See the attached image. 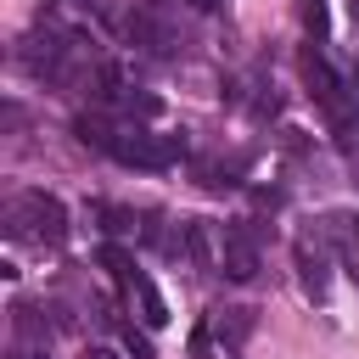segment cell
Listing matches in <instances>:
<instances>
[{
  "instance_id": "277c9868",
  "label": "cell",
  "mask_w": 359,
  "mask_h": 359,
  "mask_svg": "<svg viewBox=\"0 0 359 359\" xmlns=\"http://www.w3.org/2000/svg\"><path fill=\"white\" fill-rule=\"evenodd\" d=\"M129 39L140 45V50H151V56H174L185 39H180V28L168 22V11H163V0H140L135 11H129Z\"/></svg>"
},
{
  "instance_id": "ba28073f",
  "label": "cell",
  "mask_w": 359,
  "mask_h": 359,
  "mask_svg": "<svg viewBox=\"0 0 359 359\" xmlns=\"http://www.w3.org/2000/svg\"><path fill=\"white\" fill-rule=\"evenodd\" d=\"M95 219L107 224V236H135V230H140L135 208H112V202H95Z\"/></svg>"
},
{
  "instance_id": "6da1fadb",
  "label": "cell",
  "mask_w": 359,
  "mask_h": 359,
  "mask_svg": "<svg viewBox=\"0 0 359 359\" xmlns=\"http://www.w3.org/2000/svg\"><path fill=\"white\" fill-rule=\"evenodd\" d=\"M6 230L17 241H34V247H62L67 241V208L50 191H22L6 202Z\"/></svg>"
},
{
  "instance_id": "8fae6325",
  "label": "cell",
  "mask_w": 359,
  "mask_h": 359,
  "mask_svg": "<svg viewBox=\"0 0 359 359\" xmlns=\"http://www.w3.org/2000/svg\"><path fill=\"white\" fill-rule=\"evenodd\" d=\"M118 331H123V348H129L135 359H157V353H151V337H146V331H135V325H118Z\"/></svg>"
},
{
  "instance_id": "5bb4252c",
  "label": "cell",
  "mask_w": 359,
  "mask_h": 359,
  "mask_svg": "<svg viewBox=\"0 0 359 359\" xmlns=\"http://www.w3.org/2000/svg\"><path fill=\"white\" fill-rule=\"evenodd\" d=\"M353 185H359V151H353Z\"/></svg>"
},
{
  "instance_id": "7a4b0ae2",
  "label": "cell",
  "mask_w": 359,
  "mask_h": 359,
  "mask_svg": "<svg viewBox=\"0 0 359 359\" xmlns=\"http://www.w3.org/2000/svg\"><path fill=\"white\" fill-rule=\"evenodd\" d=\"M264 264V224L258 219H236L219 230V269L230 280H252Z\"/></svg>"
},
{
  "instance_id": "3957f363",
  "label": "cell",
  "mask_w": 359,
  "mask_h": 359,
  "mask_svg": "<svg viewBox=\"0 0 359 359\" xmlns=\"http://www.w3.org/2000/svg\"><path fill=\"white\" fill-rule=\"evenodd\" d=\"M107 157L123 163V168H174L185 157V135H146V129H135V135H118Z\"/></svg>"
},
{
  "instance_id": "52a82bcc",
  "label": "cell",
  "mask_w": 359,
  "mask_h": 359,
  "mask_svg": "<svg viewBox=\"0 0 359 359\" xmlns=\"http://www.w3.org/2000/svg\"><path fill=\"white\" fill-rule=\"evenodd\" d=\"M135 297H140V320H146L151 331H157V325H168V303H163V292H157L146 275L135 280Z\"/></svg>"
},
{
  "instance_id": "9a60e30c",
  "label": "cell",
  "mask_w": 359,
  "mask_h": 359,
  "mask_svg": "<svg viewBox=\"0 0 359 359\" xmlns=\"http://www.w3.org/2000/svg\"><path fill=\"white\" fill-rule=\"evenodd\" d=\"M84 6H101V0H84Z\"/></svg>"
},
{
  "instance_id": "5b68a950",
  "label": "cell",
  "mask_w": 359,
  "mask_h": 359,
  "mask_svg": "<svg viewBox=\"0 0 359 359\" xmlns=\"http://www.w3.org/2000/svg\"><path fill=\"white\" fill-rule=\"evenodd\" d=\"M325 230H303L297 236V247H292V258H297V280H303V292L320 303L325 292H331V252H325Z\"/></svg>"
},
{
  "instance_id": "7c38bea8",
  "label": "cell",
  "mask_w": 359,
  "mask_h": 359,
  "mask_svg": "<svg viewBox=\"0 0 359 359\" xmlns=\"http://www.w3.org/2000/svg\"><path fill=\"white\" fill-rule=\"evenodd\" d=\"M185 6H196V11H219L224 0H185Z\"/></svg>"
},
{
  "instance_id": "4fadbf2b",
  "label": "cell",
  "mask_w": 359,
  "mask_h": 359,
  "mask_svg": "<svg viewBox=\"0 0 359 359\" xmlns=\"http://www.w3.org/2000/svg\"><path fill=\"white\" fill-rule=\"evenodd\" d=\"M90 359H118V353H107V348H90Z\"/></svg>"
},
{
  "instance_id": "8992f818",
  "label": "cell",
  "mask_w": 359,
  "mask_h": 359,
  "mask_svg": "<svg viewBox=\"0 0 359 359\" xmlns=\"http://www.w3.org/2000/svg\"><path fill=\"white\" fill-rule=\"evenodd\" d=\"M247 163H252V157H247V151H236V157H213V163H202L196 174H202V185H208V191H236V185H241V174H247Z\"/></svg>"
},
{
  "instance_id": "30bf717a",
  "label": "cell",
  "mask_w": 359,
  "mask_h": 359,
  "mask_svg": "<svg viewBox=\"0 0 359 359\" xmlns=\"http://www.w3.org/2000/svg\"><path fill=\"white\" fill-rule=\"evenodd\" d=\"M303 28H309L314 45H325V28H331L325 22V0H303Z\"/></svg>"
},
{
  "instance_id": "9c48e42d",
  "label": "cell",
  "mask_w": 359,
  "mask_h": 359,
  "mask_svg": "<svg viewBox=\"0 0 359 359\" xmlns=\"http://www.w3.org/2000/svg\"><path fill=\"white\" fill-rule=\"evenodd\" d=\"M252 331V309H219V337L230 348H241V337Z\"/></svg>"
}]
</instances>
